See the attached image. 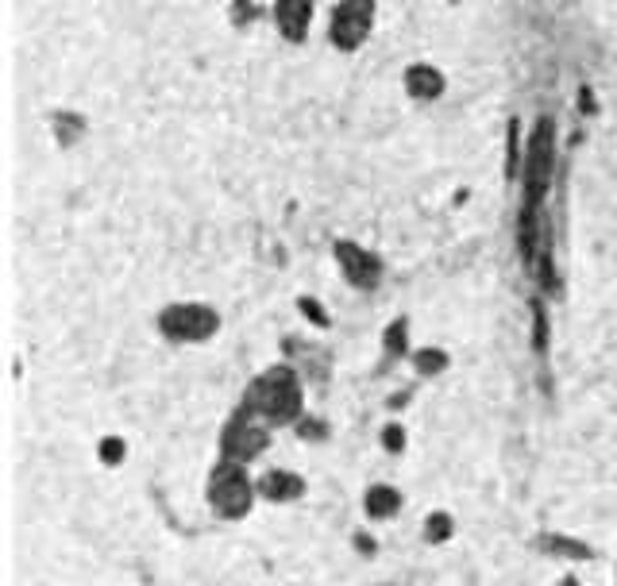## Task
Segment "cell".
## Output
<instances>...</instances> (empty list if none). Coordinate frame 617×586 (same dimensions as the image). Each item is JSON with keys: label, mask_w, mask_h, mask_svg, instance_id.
<instances>
[{"label": "cell", "mask_w": 617, "mask_h": 586, "mask_svg": "<svg viewBox=\"0 0 617 586\" xmlns=\"http://www.w3.org/2000/svg\"><path fill=\"white\" fill-rule=\"evenodd\" d=\"M540 244H545V209H521L517 212V259L528 278H533L536 259H540Z\"/></svg>", "instance_id": "8"}, {"label": "cell", "mask_w": 617, "mask_h": 586, "mask_svg": "<svg viewBox=\"0 0 617 586\" xmlns=\"http://www.w3.org/2000/svg\"><path fill=\"white\" fill-rule=\"evenodd\" d=\"M528 343H533L536 359L545 363L548 348H552V317H548V302L540 297V293L528 297Z\"/></svg>", "instance_id": "14"}, {"label": "cell", "mask_w": 617, "mask_h": 586, "mask_svg": "<svg viewBox=\"0 0 617 586\" xmlns=\"http://www.w3.org/2000/svg\"><path fill=\"white\" fill-rule=\"evenodd\" d=\"M356 548H359L363 555H374V552H379V544H374V540L366 537V532H359V537H356Z\"/></svg>", "instance_id": "27"}, {"label": "cell", "mask_w": 617, "mask_h": 586, "mask_svg": "<svg viewBox=\"0 0 617 586\" xmlns=\"http://www.w3.org/2000/svg\"><path fill=\"white\" fill-rule=\"evenodd\" d=\"M275 24L290 43H301L308 32V24H313V4H308V0H278Z\"/></svg>", "instance_id": "10"}, {"label": "cell", "mask_w": 617, "mask_h": 586, "mask_svg": "<svg viewBox=\"0 0 617 586\" xmlns=\"http://www.w3.org/2000/svg\"><path fill=\"white\" fill-rule=\"evenodd\" d=\"M533 278L540 282V297H560L563 293V282H560V270H556V236L552 228L545 224V244H540V259H536V270Z\"/></svg>", "instance_id": "13"}, {"label": "cell", "mask_w": 617, "mask_h": 586, "mask_svg": "<svg viewBox=\"0 0 617 586\" xmlns=\"http://www.w3.org/2000/svg\"><path fill=\"white\" fill-rule=\"evenodd\" d=\"M409 398H414V394H409V390L394 394V398H391V409H406V406H409Z\"/></svg>", "instance_id": "28"}, {"label": "cell", "mask_w": 617, "mask_h": 586, "mask_svg": "<svg viewBox=\"0 0 617 586\" xmlns=\"http://www.w3.org/2000/svg\"><path fill=\"white\" fill-rule=\"evenodd\" d=\"M444 90H447V82H444V73H440L436 66L414 62L406 70V93L414 101H440L444 97Z\"/></svg>", "instance_id": "11"}, {"label": "cell", "mask_w": 617, "mask_h": 586, "mask_svg": "<svg viewBox=\"0 0 617 586\" xmlns=\"http://www.w3.org/2000/svg\"><path fill=\"white\" fill-rule=\"evenodd\" d=\"M205 497H209V509L217 513L220 521H244L247 513H252L255 497H259V490H255L252 479H247V467L224 464V459H220L209 474V490H205Z\"/></svg>", "instance_id": "3"}, {"label": "cell", "mask_w": 617, "mask_h": 586, "mask_svg": "<svg viewBox=\"0 0 617 586\" xmlns=\"http://www.w3.org/2000/svg\"><path fill=\"white\" fill-rule=\"evenodd\" d=\"M293 429H298L301 440H328V424L321 421V417H301Z\"/></svg>", "instance_id": "23"}, {"label": "cell", "mask_w": 617, "mask_h": 586, "mask_svg": "<svg viewBox=\"0 0 617 586\" xmlns=\"http://www.w3.org/2000/svg\"><path fill=\"white\" fill-rule=\"evenodd\" d=\"M614 578H617V567H614Z\"/></svg>", "instance_id": "30"}, {"label": "cell", "mask_w": 617, "mask_h": 586, "mask_svg": "<svg viewBox=\"0 0 617 586\" xmlns=\"http://www.w3.org/2000/svg\"><path fill=\"white\" fill-rule=\"evenodd\" d=\"M371 27H374V4L371 0H344V4H336V12H333L328 39H333L336 50L351 55V50H359L366 43Z\"/></svg>", "instance_id": "6"}, {"label": "cell", "mask_w": 617, "mask_h": 586, "mask_svg": "<svg viewBox=\"0 0 617 586\" xmlns=\"http://www.w3.org/2000/svg\"><path fill=\"white\" fill-rule=\"evenodd\" d=\"M267 448H270L267 424L255 421L247 409H236V413L224 421V429H220V459H224V464L244 467V464H252V459H259Z\"/></svg>", "instance_id": "5"}, {"label": "cell", "mask_w": 617, "mask_h": 586, "mask_svg": "<svg viewBox=\"0 0 617 586\" xmlns=\"http://www.w3.org/2000/svg\"><path fill=\"white\" fill-rule=\"evenodd\" d=\"M452 532H455L452 513L436 509V513H429V517H424V540H429V544H447V540H452Z\"/></svg>", "instance_id": "19"}, {"label": "cell", "mask_w": 617, "mask_h": 586, "mask_svg": "<svg viewBox=\"0 0 617 586\" xmlns=\"http://www.w3.org/2000/svg\"><path fill=\"white\" fill-rule=\"evenodd\" d=\"M414 371L421 378H432V375H440V371H447V351H440V348L414 351Z\"/></svg>", "instance_id": "20"}, {"label": "cell", "mask_w": 617, "mask_h": 586, "mask_svg": "<svg viewBox=\"0 0 617 586\" xmlns=\"http://www.w3.org/2000/svg\"><path fill=\"white\" fill-rule=\"evenodd\" d=\"M556 136H560V128L548 113L536 116L528 128L525 163H521V209H545L556 178Z\"/></svg>", "instance_id": "2"}, {"label": "cell", "mask_w": 617, "mask_h": 586, "mask_svg": "<svg viewBox=\"0 0 617 586\" xmlns=\"http://www.w3.org/2000/svg\"><path fill=\"white\" fill-rule=\"evenodd\" d=\"M521 163H525V146H521V120L510 116L505 124V178L517 181L521 178Z\"/></svg>", "instance_id": "16"}, {"label": "cell", "mask_w": 617, "mask_h": 586, "mask_svg": "<svg viewBox=\"0 0 617 586\" xmlns=\"http://www.w3.org/2000/svg\"><path fill=\"white\" fill-rule=\"evenodd\" d=\"M533 548L536 552L552 555V560H571V563L594 560V548L579 537H568V532H540V537L533 540Z\"/></svg>", "instance_id": "9"}, {"label": "cell", "mask_w": 617, "mask_h": 586, "mask_svg": "<svg viewBox=\"0 0 617 586\" xmlns=\"http://www.w3.org/2000/svg\"><path fill=\"white\" fill-rule=\"evenodd\" d=\"M401 490L398 487H386V482H379V487H371L366 490V497H363V509H366V517H374V521H391V517H398L401 513Z\"/></svg>", "instance_id": "15"}, {"label": "cell", "mask_w": 617, "mask_h": 586, "mask_svg": "<svg viewBox=\"0 0 617 586\" xmlns=\"http://www.w3.org/2000/svg\"><path fill=\"white\" fill-rule=\"evenodd\" d=\"M382 448L391 452V456H401L406 452V429L401 424H386L382 429Z\"/></svg>", "instance_id": "22"}, {"label": "cell", "mask_w": 617, "mask_h": 586, "mask_svg": "<svg viewBox=\"0 0 617 586\" xmlns=\"http://www.w3.org/2000/svg\"><path fill=\"white\" fill-rule=\"evenodd\" d=\"M298 309L305 313V320H313L317 328H333V317L325 313V305L317 302V297H308V293H301L298 297Z\"/></svg>", "instance_id": "21"}, {"label": "cell", "mask_w": 617, "mask_h": 586, "mask_svg": "<svg viewBox=\"0 0 617 586\" xmlns=\"http://www.w3.org/2000/svg\"><path fill=\"white\" fill-rule=\"evenodd\" d=\"M159 332L171 343H205L220 332V313L201 302H178L159 313Z\"/></svg>", "instance_id": "4"}, {"label": "cell", "mask_w": 617, "mask_h": 586, "mask_svg": "<svg viewBox=\"0 0 617 586\" xmlns=\"http://www.w3.org/2000/svg\"><path fill=\"white\" fill-rule=\"evenodd\" d=\"M333 251H336V262H340L344 278H348V282L356 285L359 293L379 290V282H382V262H379V255L366 251V247H359V244H351V239H336Z\"/></svg>", "instance_id": "7"}, {"label": "cell", "mask_w": 617, "mask_h": 586, "mask_svg": "<svg viewBox=\"0 0 617 586\" xmlns=\"http://www.w3.org/2000/svg\"><path fill=\"white\" fill-rule=\"evenodd\" d=\"M556 586H579V578H575V575H563V578H560V583H556Z\"/></svg>", "instance_id": "29"}, {"label": "cell", "mask_w": 617, "mask_h": 586, "mask_svg": "<svg viewBox=\"0 0 617 586\" xmlns=\"http://www.w3.org/2000/svg\"><path fill=\"white\" fill-rule=\"evenodd\" d=\"M301 406H305V390H301V375L293 366L278 363L267 366L263 375H255L244 390V406L267 429L278 424H298L301 421Z\"/></svg>", "instance_id": "1"}, {"label": "cell", "mask_w": 617, "mask_h": 586, "mask_svg": "<svg viewBox=\"0 0 617 586\" xmlns=\"http://www.w3.org/2000/svg\"><path fill=\"white\" fill-rule=\"evenodd\" d=\"M255 16H259V9H252V4H236V9H232L236 24H247V20H255Z\"/></svg>", "instance_id": "26"}, {"label": "cell", "mask_w": 617, "mask_h": 586, "mask_svg": "<svg viewBox=\"0 0 617 586\" xmlns=\"http://www.w3.org/2000/svg\"><path fill=\"white\" fill-rule=\"evenodd\" d=\"M255 490H259V497H267V502H298V497H305V479L293 471H267L259 482H255Z\"/></svg>", "instance_id": "12"}, {"label": "cell", "mask_w": 617, "mask_h": 586, "mask_svg": "<svg viewBox=\"0 0 617 586\" xmlns=\"http://www.w3.org/2000/svg\"><path fill=\"white\" fill-rule=\"evenodd\" d=\"M124 459V440L120 436H105L101 440V464L116 467Z\"/></svg>", "instance_id": "24"}, {"label": "cell", "mask_w": 617, "mask_h": 586, "mask_svg": "<svg viewBox=\"0 0 617 586\" xmlns=\"http://www.w3.org/2000/svg\"><path fill=\"white\" fill-rule=\"evenodd\" d=\"M382 348H386V359H406L409 355V317H398L386 325V332H382Z\"/></svg>", "instance_id": "18"}, {"label": "cell", "mask_w": 617, "mask_h": 586, "mask_svg": "<svg viewBox=\"0 0 617 586\" xmlns=\"http://www.w3.org/2000/svg\"><path fill=\"white\" fill-rule=\"evenodd\" d=\"M579 113H583V116H594V113H598V101H594V90H591V85H579Z\"/></svg>", "instance_id": "25"}, {"label": "cell", "mask_w": 617, "mask_h": 586, "mask_svg": "<svg viewBox=\"0 0 617 586\" xmlns=\"http://www.w3.org/2000/svg\"><path fill=\"white\" fill-rule=\"evenodd\" d=\"M50 124H55L58 146H73L78 139L85 136V116L82 113H66V108H58V113L50 116Z\"/></svg>", "instance_id": "17"}]
</instances>
